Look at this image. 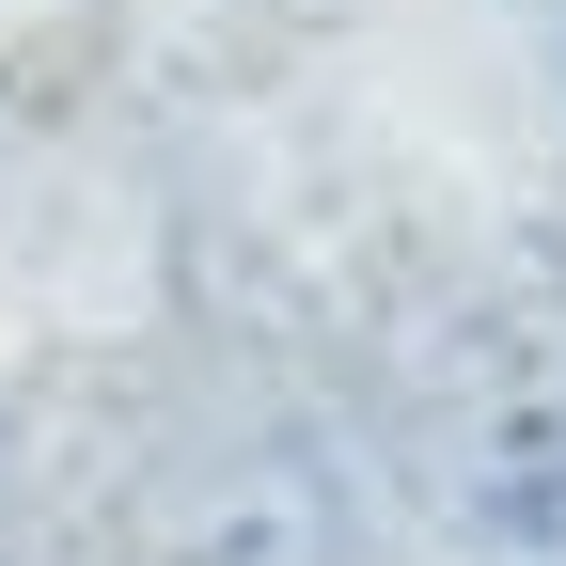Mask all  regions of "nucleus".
<instances>
[{"label":"nucleus","mask_w":566,"mask_h":566,"mask_svg":"<svg viewBox=\"0 0 566 566\" xmlns=\"http://www.w3.org/2000/svg\"><path fill=\"white\" fill-rule=\"evenodd\" d=\"M457 504L504 551H566V363H520L457 409Z\"/></svg>","instance_id":"obj_1"}]
</instances>
